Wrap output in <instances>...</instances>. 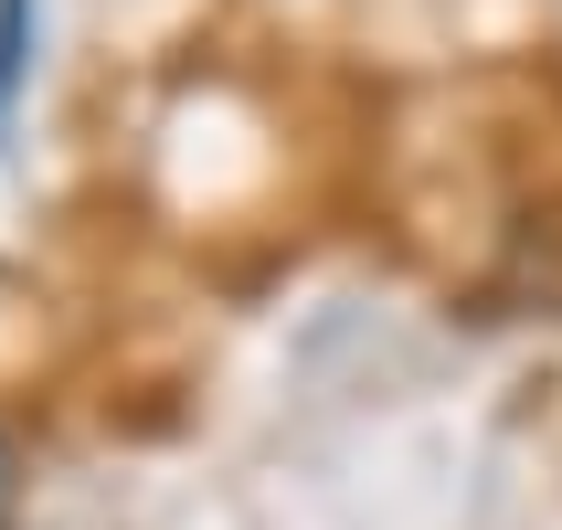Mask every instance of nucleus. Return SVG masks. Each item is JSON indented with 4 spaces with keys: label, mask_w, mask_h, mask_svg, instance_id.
Masks as SVG:
<instances>
[{
    "label": "nucleus",
    "mask_w": 562,
    "mask_h": 530,
    "mask_svg": "<svg viewBox=\"0 0 562 530\" xmlns=\"http://www.w3.org/2000/svg\"><path fill=\"white\" fill-rule=\"evenodd\" d=\"M22 520V456H11V436H0V530Z\"/></svg>",
    "instance_id": "obj_2"
},
{
    "label": "nucleus",
    "mask_w": 562,
    "mask_h": 530,
    "mask_svg": "<svg viewBox=\"0 0 562 530\" xmlns=\"http://www.w3.org/2000/svg\"><path fill=\"white\" fill-rule=\"evenodd\" d=\"M22 75H32V0H0V106L22 95Z\"/></svg>",
    "instance_id": "obj_1"
}]
</instances>
